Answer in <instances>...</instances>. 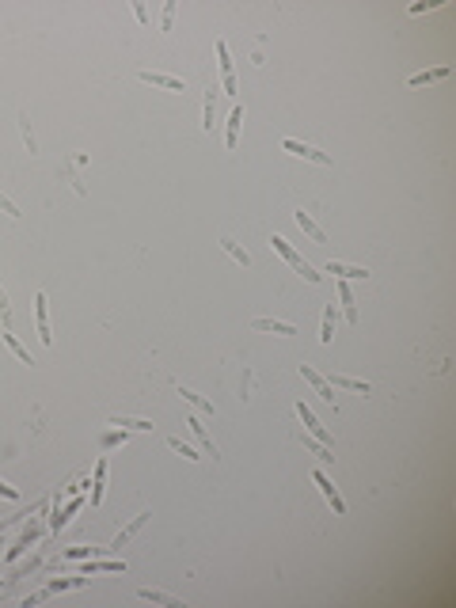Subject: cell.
<instances>
[{"mask_svg":"<svg viewBox=\"0 0 456 608\" xmlns=\"http://www.w3.org/2000/svg\"><path fill=\"white\" fill-rule=\"evenodd\" d=\"M137 597L148 604H164V608H183L179 597H171V593H164V589H152V586H145V589H137Z\"/></svg>","mask_w":456,"mask_h":608,"instance_id":"obj_16","label":"cell"},{"mask_svg":"<svg viewBox=\"0 0 456 608\" xmlns=\"http://www.w3.org/2000/svg\"><path fill=\"white\" fill-rule=\"evenodd\" d=\"M187 426H190V434L198 437V441H202V448H206V453L213 456V460H221V448L213 445V437L206 434V426H202V418H198V415H187Z\"/></svg>","mask_w":456,"mask_h":608,"instance_id":"obj_14","label":"cell"},{"mask_svg":"<svg viewBox=\"0 0 456 608\" xmlns=\"http://www.w3.org/2000/svg\"><path fill=\"white\" fill-rule=\"evenodd\" d=\"M213 110H217V91H206V122H202V129H206V134H213V126H217V122H213Z\"/></svg>","mask_w":456,"mask_h":608,"instance_id":"obj_31","label":"cell"},{"mask_svg":"<svg viewBox=\"0 0 456 608\" xmlns=\"http://www.w3.org/2000/svg\"><path fill=\"white\" fill-rule=\"evenodd\" d=\"M129 441V429H103V434H99V448H103V453H110V448H118V445H126Z\"/></svg>","mask_w":456,"mask_h":608,"instance_id":"obj_23","label":"cell"},{"mask_svg":"<svg viewBox=\"0 0 456 608\" xmlns=\"http://www.w3.org/2000/svg\"><path fill=\"white\" fill-rule=\"evenodd\" d=\"M301 377H304V380H308V384L315 388V396H320L323 403H334V388L327 384V377H323V373L315 369V365H308V361H301Z\"/></svg>","mask_w":456,"mask_h":608,"instance_id":"obj_5","label":"cell"},{"mask_svg":"<svg viewBox=\"0 0 456 608\" xmlns=\"http://www.w3.org/2000/svg\"><path fill=\"white\" fill-rule=\"evenodd\" d=\"M0 209H4L8 217H20V205H15L12 198H4V194H0Z\"/></svg>","mask_w":456,"mask_h":608,"instance_id":"obj_37","label":"cell"},{"mask_svg":"<svg viewBox=\"0 0 456 608\" xmlns=\"http://www.w3.org/2000/svg\"><path fill=\"white\" fill-rule=\"evenodd\" d=\"M331 339H334V304L323 308V327H320V342L331 346Z\"/></svg>","mask_w":456,"mask_h":608,"instance_id":"obj_28","label":"cell"},{"mask_svg":"<svg viewBox=\"0 0 456 608\" xmlns=\"http://www.w3.org/2000/svg\"><path fill=\"white\" fill-rule=\"evenodd\" d=\"M20 129H23L27 148H31V153H39V141H34V134H31V118H27V115H20Z\"/></svg>","mask_w":456,"mask_h":608,"instance_id":"obj_33","label":"cell"},{"mask_svg":"<svg viewBox=\"0 0 456 608\" xmlns=\"http://www.w3.org/2000/svg\"><path fill=\"white\" fill-rule=\"evenodd\" d=\"M137 80L152 84V88H164V91H187V84H183L179 77H171V72H156V69H141V72H137Z\"/></svg>","mask_w":456,"mask_h":608,"instance_id":"obj_7","label":"cell"},{"mask_svg":"<svg viewBox=\"0 0 456 608\" xmlns=\"http://www.w3.org/2000/svg\"><path fill=\"white\" fill-rule=\"evenodd\" d=\"M312 483H315V486H320V491H323V498H327V506H331L334 513H339V517H346V502H342L339 486H334V483L327 479V475L320 472V467H315V472H312Z\"/></svg>","mask_w":456,"mask_h":608,"instance_id":"obj_4","label":"cell"},{"mask_svg":"<svg viewBox=\"0 0 456 608\" xmlns=\"http://www.w3.org/2000/svg\"><path fill=\"white\" fill-rule=\"evenodd\" d=\"M251 331H266V335H297V327L289 320H251Z\"/></svg>","mask_w":456,"mask_h":608,"instance_id":"obj_18","label":"cell"},{"mask_svg":"<svg viewBox=\"0 0 456 608\" xmlns=\"http://www.w3.org/2000/svg\"><path fill=\"white\" fill-rule=\"evenodd\" d=\"M167 448H171V453H179L183 460H202V456L194 453L190 445H183V437H167Z\"/></svg>","mask_w":456,"mask_h":608,"instance_id":"obj_30","label":"cell"},{"mask_svg":"<svg viewBox=\"0 0 456 608\" xmlns=\"http://www.w3.org/2000/svg\"><path fill=\"white\" fill-rule=\"evenodd\" d=\"M118 570H126V559H107V555H91V559H84V567H80V574H118Z\"/></svg>","mask_w":456,"mask_h":608,"instance_id":"obj_8","label":"cell"},{"mask_svg":"<svg viewBox=\"0 0 456 608\" xmlns=\"http://www.w3.org/2000/svg\"><path fill=\"white\" fill-rule=\"evenodd\" d=\"M339 304H342V316H346L350 323H358V301H353V293H350L346 282H339Z\"/></svg>","mask_w":456,"mask_h":608,"instance_id":"obj_24","label":"cell"},{"mask_svg":"<svg viewBox=\"0 0 456 608\" xmlns=\"http://www.w3.org/2000/svg\"><path fill=\"white\" fill-rule=\"evenodd\" d=\"M270 247H274V255H282V259H285V263H289L293 270H301V266H304L301 251H297V247H293V243L285 240V236H270Z\"/></svg>","mask_w":456,"mask_h":608,"instance_id":"obj_11","label":"cell"},{"mask_svg":"<svg viewBox=\"0 0 456 608\" xmlns=\"http://www.w3.org/2000/svg\"><path fill=\"white\" fill-rule=\"evenodd\" d=\"M103 491H107V460H99L96 464V475H91V486H88L91 506H99V502H103Z\"/></svg>","mask_w":456,"mask_h":608,"instance_id":"obj_17","label":"cell"},{"mask_svg":"<svg viewBox=\"0 0 456 608\" xmlns=\"http://www.w3.org/2000/svg\"><path fill=\"white\" fill-rule=\"evenodd\" d=\"M0 498H8V502H20V491H15L12 483H4V479H0Z\"/></svg>","mask_w":456,"mask_h":608,"instance_id":"obj_36","label":"cell"},{"mask_svg":"<svg viewBox=\"0 0 456 608\" xmlns=\"http://www.w3.org/2000/svg\"><path fill=\"white\" fill-rule=\"evenodd\" d=\"M240 122H244V107H232V115H228V129H225V145L228 148H236V141H240Z\"/></svg>","mask_w":456,"mask_h":608,"instance_id":"obj_22","label":"cell"},{"mask_svg":"<svg viewBox=\"0 0 456 608\" xmlns=\"http://www.w3.org/2000/svg\"><path fill=\"white\" fill-rule=\"evenodd\" d=\"M148 517H152V513H137V517H129V525H126V529H118V536L107 544V548H110V555H115V551H122V548L129 544V540H133L137 532L145 529V521H148Z\"/></svg>","mask_w":456,"mask_h":608,"instance_id":"obj_10","label":"cell"},{"mask_svg":"<svg viewBox=\"0 0 456 608\" xmlns=\"http://www.w3.org/2000/svg\"><path fill=\"white\" fill-rule=\"evenodd\" d=\"M84 586H88V574H72V578H50L42 593H46V597H58V593H65V589H84Z\"/></svg>","mask_w":456,"mask_h":608,"instance_id":"obj_12","label":"cell"},{"mask_svg":"<svg viewBox=\"0 0 456 608\" xmlns=\"http://www.w3.org/2000/svg\"><path fill=\"white\" fill-rule=\"evenodd\" d=\"M445 77H449V69H445V65H441V69H422V72H415V77H411V88H422V84H437V80H445Z\"/></svg>","mask_w":456,"mask_h":608,"instance_id":"obj_27","label":"cell"},{"mask_svg":"<svg viewBox=\"0 0 456 608\" xmlns=\"http://www.w3.org/2000/svg\"><path fill=\"white\" fill-rule=\"evenodd\" d=\"M282 148H285V153H293V156H301V160H312V164H320V167H331V164H334L331 156L323 153V148H315V145H304V141H293V137H285V141H282Z\"/></svg>","mask_w":456,"mask_h":608,"instance_id":"obj_2","label":"cell"},{"mask_svg":"<svg viewBox=\"0 0 456 608\" xmlns=\"http://www.w3.org/2000/svg\"><path fill=\"white\" fill-rule=\"evenodd\" d=\"M175 388H179V396L187 399L190 407H198L202 415H213V399H206L202 392H194V388H187V384H175Z\"/></svg>","mask_w":456,"mask_h":608,"instance_id":"obj_21","label":"cell"},{"mask_svg":"<svg viewBox=\"0 0 456 608\" xmlns=\"http://www.w3.org/2000/svg\"><path fill=\"white\" fill-rule=\"evenodd\" d=\"M34 327H39V339L50 346L53 331H50V301H46V293H34Z\"/></svg>","mask_w":456,"mask_h":608,"instance_id":"obj_9","label":"cell"},{"mask_svg":"<svg viewBox=\"0 0 456 608\" xmlns=\"http://www.w3.org/2000/svg\"><path fill=\"white\" fill-rule=\"evenodd\" d=\"M0 339H4V346H8V350H12L15 354V358H20L23 365H34V358H31V350H27V346L20 342V339H15V335L12 331H4V335H0Z\"/></svg>","mask_w":456,"mask_h":608,"instance_id":"obj_25","label":"cell"},{"mask_svg":"<svg viewBox=\"0 0 456 608\" xmlns=\"http://www.w3.org/2000/svg\"><path fill=\"white\" fill-rule=\"evenodd\" d=\"M221 247H225V251H228V255H232V259H236V263H240V266H251V255H247V251H244V247H240V243H236V240H228V236H225V240H221Z\"/></svg>","mask_w":456,"mask_h":608,"instance_id":"obj_29","label":"cell"},{"mask_svg":"<svg viewBox=\"0 0 456 608\" xmlns=\"http://www.w3.org/2000/svg\"><path fill=\"white\" fill-rule=\"evenodd\" d=\"M297 274H301L304 282H312V285H320V282H323V274H320V270H315V266H308V263H304L301 270H297Z\"/></svg>","mask_w":456,"mask_h":608,"instance_id":"obj_35","label":"cell"},{"mask_svg":"<svg viewBox=\"0 0 456 608\" xmlns=\"http://www.w3.org/2000/svg\"><path fill=\"white\" fill-rule=\"evenodd\" d=\"M297 418H301V422H304V429H308V434L315 437V441H323V445L331 448V429H327V426L320 422V418L312 415V407H304V399H301V403H297Z\"/></svg>","mask_w":456,"mask_h":608,"instance_id":"obj_6","label":"cell"},{"mask_svg":"<svg viewBox=\"0 0 456 608\" xmlns=\"http://www.w3.org/2000/svg\"><path fill=\"white\" fill-rule=\"evenodd\" d=\"M107 426L129 429V434H133V429H137V434H148V429H152V422H148V418H129V415H115V418H110Z\"/></svg>","mask_w":456,"mask_h":608,"instance_id":"obj_20","label":"cell"},{"mask_svg":"<svg viewBox=\"0 0 456 608\" xmlns=\"http://www.w3.org/2000/svg\"><path fill=\"white\" fill-rule=\"evenodd\" d=\"M323 274H334V278L346 282V278H369V270L365 266H350V263H334V259H331V263L323 266Z\"/></svg>","mask_w":456,"mask_h":608,"instance_id":"obj_19","label":"cell"},{"mask_svg":"<svg viewBox=\"0 0 456 608\" xmlns=\"http://www.w3.org/2000/svg\"><path fill=\"white\" fill-rule=\"evenodd\" d=\"M217 65H221V88L236 96V69H232V50L225 39H217Z\"/></svg>","mask_w":456,"mask_h":608,"instance_id":"obj_3","label":"cell"},{"mask_svg":"<svg viewBox=\"0 0 456 608\" xmlns=\"http://www.w3.org/2000/svg\"><path fill=\"white\" fill-rule=\"evenodd\" d=\"M133 15H137V20H141V23H148V8L141 4V0H137V4H133Z\"/></svg>","mask_w":456,"mask_h":608,"instance_id":"obj_38","label":"cell"},{"mask_svg":"<svg viewBox=\"0 0 456 608\" xmlns=\"http://www.w3.org/2000/svg\"><path fill=\"white\" fill-rule=\"evenodd\" d=\"M175 12H179V8H175V0H167V4H164V12H160V31H171Z\"/></svg>","mask_w":456,"mask_h":608,"instance_id":"obj_32","label":"cell"},{"mask_svg":"<svg viewBox=\"0 0 456 608\" xmlns=\"http://www.w3.org/2000/svg\"><path fill=\"white\" fill-rule=\"evenodd\" d=\"M301 445H304V448H308V453H312V456H320V460H323V464H331V460H334V456H331V448H327V445H323V441H315V437H312V434H301Z\"/></svg>","mask_w":456,"mask_h":608,"instance_id":"obj_26","label":"cell"},{"mask_svg":"<svg viewBox=\"0 0 456 608\" xmlns=\"http://www.w3.org/2000/svg\"><path fill=\"white\" fill-rule=\"evenodd\" d=\"M46 510H50V506L34 510V517H31V521H23V532H20V540H15V544L8 548V555H4L8 563H15V559H20V555H27V551L34 548V540L42 536V517H46Z\"/></svg>","mask_w":456,"mask_h":608,"instance_id":"obj_1","label":"cell"},{"mask_svg":"<svg viewBox=\"0 0 456 608\" xmlns=\"http://www.w3.org/2000/svg\"><path fill=\"white\" fill-rule=\"evenodd\" d=\"M293 221H297V224H301V232H304V236H308L312 243H327V232H323V228H320V224H315V221H312V213H304V209H297V213H293Z\"/></svg>","mask_w":456,"mask_h":608,"instance_id":"obj_13","label":"cell"},{"mask_svg":"<svg viewBox=\"0 0 456 608\" xmlns=\"http://www.w3.org/2000/svg\"><path fill=\"white\" fill-rule=\"evenodd\" d=\"M0 320H4V327L12 331V304H8V293H4V285H0Z\"/></svg>","mask_w":456,"mask_h":608,"instance_id":"obj_34","label":"cell"},{"mask_svg":"<svg viewBox=\"0 0 456 608\" xmlns=\"http://www.w3.org/2000/svg\"><path fill=\"white\" fill-rule=\"evenodd\" d=\"M331 388H346V392H358V396H369V380H358V377H346V373H331V380H327Z\"/></svg>","mask_w":456,"mask_h":608,"instance_id":"obj_15","label":"cell"}]
</instances>
